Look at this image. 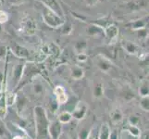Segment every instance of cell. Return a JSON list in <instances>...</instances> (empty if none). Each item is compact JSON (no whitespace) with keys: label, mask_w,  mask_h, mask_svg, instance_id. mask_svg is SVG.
I'll return each instance as SVG.
<instances>
[{"label":"cell","mask_w":149,"mask_h":139,"mask_svg":"<svg viewBox=\"0 0 149 139\" xmlns=\"http://www.w3.org/2000/svg\"><path fill=\"white\" fill-rule=\"evenodd\" d=\"M34 114V122H35V133L38 137L43 138L47 135L48 125H49V119L47 117V111L42 106H36L33 110Z\"/></svg>","instance_id":"6da1fadb"},{"label":"cell","mask_w":149,"mask_h":139,"mask_svg":"<svg viewBox=\"0 0 149 139\" xmlns=\"http://www.w3.org/2000/svg\"><path fill=\"white\" fill-rule=\"evenodd\" d=\"M88 112V106L84 101H79L76 104L73 111L71 112L72 118H74L77 121H83L87 115Z\"/></svg>","instance_id":"7a4b0ae2"},{"label":"cell","mask_w":149,"mask_h":139,"mask_svg":"<svg viewBox=\"0 0 149 139\" xmlns=\"http://www.w3.org/2000/svg\"><path fill=\"white\" fill-rule=\"evenodd\" d=\"M47 133L51 139H58L62 133V124L56 120L49 122Z\"/></svg>","instance_id":"3957f363"},{"label":"cell","mask_w":149,"mask_h":139,"mask_svg":"<svg viewBox=\"0 0 149 139\" xmlns=\"http://www.w3.org/2000/svg\"><path fill=\"white\" fill-rule=\"evenodd\" d=\"M54 95L56 97V101L58 105H63L68 102L69 96L63 86L56 85L54 88Z\"/></svg>","instance_id":"277c9868"},{"label":"cell","mask_w":149,"mask_h":139,"mask_svg":"<svg viewBox=\"0 0 149 139\" xmlns=\"http://www.w3.org/2000/svg\"><path fill=\"white\" fill-rule=\"evenodd\" d=\"M22 74H23V66L19 64V65H17L13 69L12 81H13V86H14V88L19 84L20 80H22Z\"/></svg>","instance_id":"5b68a950"},{"label":"cell","mask_w":149,"mask_h":139,"mask_svg":"<svg viewBox=\"0 0 149 139\" xmlns=\"http://www.w3.org/2000/svg\"><path fill=\"white\" fill-rule=\"evenodd\" d=\"M110 127L107 123H102L98 133H97V138L98 139H109L110 135Z\"/></svg>","instance_id":"8992f818"},{"label":"cell","mask_w":149,"mask_h":139,"mask_svg":"<svg viewBox=\"0 0 149 139\" xmlns=\"http://www.w3.org/2000/svg\"><path fill=\"white\" fill-rule=\"evenodd\" d=\"M110 121L113 124L118 125L123 121V113L120 110L115 109L110 112Z\"/></svg>","instance_id":"52a82bcc"},{"label":"cell","mask_w":149,"mask_h":139,"mask_svg":"<svg viewBox=\"0 0 149 139\" xmlns=\"http://www.w3.org/2000/svg\"><path fill=\"white\" fill-rule=\"evenodd\" d=\"M72 120V115H71V112L70 111H62L59 113V115L58 117V121L61 123V124H66V123H69Z\"/></svg>","instance_id":"ba28073f"},{"label":"cell","mask_w":149,"mask_h":139,"mask_svg":"<svg viewBox=\"0 0 149 139\" xmlns=\"http://www.w3.org/2000/svg\"><path fill=\"white\" fill-rule=\"evenodd\" d=\"M93 96L95 98L99 99L104 96V85L101 83H97L93 88Z\"/></svg>","instance_id":"9c48e42d"},{"label":"cell","mask_w":149,"mask_h":139,"mask_svg":"<svg viewBox=\"0 0 149 139\" xmlns=\"http://www.w3.org/2000/svg\"><path fill=\"white\" fill-rule=\"evenodd\" d=\"M8 111V105L6 102V96L4 95L0 97V119L4 120L7 115Z\"/></svg>","instance_id":"30bf717a"},{"label":"cell","mask_w":149,"mask_h":139,"mask_svg":"<svg viewBox=\"0 0 149 139\" xmlns=\"http://www.w3.org/2000/svg\"><path fill=\"white\" fill-rule=\"evenodd\" d=\"M84 73L83 69L78 66L73 67L72 70H71V78L74 80H81L84 78Z\"/></svg>","instance_id":"8fae6325"},{"label":"cell","mask_w":149,"mask_h":139,"mask_svg":"<svg viewBox=\"0 0 149 139\" xmlns=\"http://www.w3.org/2000/svg\"><path fill=\"white\" fill-rule=\"evenodd\" d=\"M125 131H127L128 133H130L131 135L134 136H139L141 135V130L140 128L138 126H134V125H130V124H127V126L125 127Z\"/></svg>","instance_id":"7c38bea8"},{"label":"cell","mask_w":149,"mask_h":139,"mask_svg":"<svg viewBox=\"0 0 149 139\" xmlns=\"http://www.w3.org/2000/svg\"><path fill=\"white\" fill-rule=\"evenodd\" d=\"M148 93H149V89H148V81L145 80L143 81L140 87H139V95L142 96H148Z\"/></svg>","instance_id":"4fadbf2b"},{"label":"cell","mask_w":149,"mask_h":139,"mask_svg":"<svg viewBox=\"0 0 149 139\" xmlns=\"http://www.w3.org/2000/svg\"><path fill=\"white\" fill-rule=\"evenodd\" d=\"M140 107L143 111L148 112V110H149V97L148 96H142L141 97Z\"/></svg>","instance_id":"5bb4252c"},{"label":"cell","mask_w":149,"mask_h":139,"mask_svg":"<svg viewBox=\"0 0 149 139\" xmlns=\"http://www.w3.org/2000/svg\"><path fill=\"white\" fill-rule=\"evenodd\" d=\"M97 66L99 67V69L103 71H107L111 67V64L107 60H99L98 62H97Z\"/></svg>","instance_id":"9a60e30c"},{"label":"cell","mask_w":149,"mask_h":139,"mask_svg":"<svg viewBox=\"0 0 149 139\" xmlns=\"http://www.w3.org/2000/svg\"><path fill=\"white\" fill-rule=\"evenodd\" d=\"M33 92L35 96H41L44 92V86L41 83H36L33 85Z\"/></svg>","instance_id":"2e32d148"},{"label":"cell","mask_w":149,"mask_h":139,"mask_svg":"<svg viewBox=\"0 0 149 139\" xmlns=\"http://www.w3.org/2000/svg\"><path fill=\"white\" fill-rule=\"evenodd\" d=\"M140 123V118L136 116V115H131L128 119V124L130 125H134V126H138Z\"/></svg>","instance_id":"e0dca14e"},{"label":"cell","mask_w":149,"mask_h":139,"mask_svg":"<svg viewBox=\"0 0 149 139\" xmlns=\"http://www.w3.org/2000/svg\"><path fill=\"white\" fill-rule=\"evenodd\" d=\"M90 132H91V129H88L87 127L81 128V129L80 130V132H79V135H78L79 139H87Z\"/></svg>","instance_id":"ac0fdd59"},{"label":"cell","mask_w":149,"mask_h":139,"mask_svg":"<svg viewBox=\"0 0 149 139\" xmlns=\"http://www.w3.org/2000/svg\"><path fill=\"white\" fill-rule=\"evenodd\" d=\"M16 100H17V97H16V95L15 94L8 95L6 97V102H7L8 106H12L13 104L16 103Z\"/></svg>","instance_id":"d6986e66"},{"label":"cell","mask_w":149,"mask_h":139,"mask_svg":"<svg viewBox=\"0 0 149 139\" xmlns=\"http://www.w3.org/2000/svg\"><path fill=\"white\" fill-rule=\"evenodd\" d=\"M120 139H138L137 136H134L131 135L130 133H128V132L125 131V130H123V131L120 133Z\"/></svg>","instance_id":"ffe728a7"},{"label":"cell","mask_w":149,"mask_h":139,"mask_svg":"<svg viewBox=\"0 0 149 139\" xmlns=\"http://www.w3.org/2000/svg\"><path fill=\"white\" fill-rule=\"evenodd\" d=\"M125 48H126V50L128 51V52L131 53V54H135L136 51H137V48H136L135 45H133L131 42H128L126 44V47Z\"/></svg>","instance_id":"44dd1931"},{"label":"cell","mask_w":149,"mask_h":139,"mask_svg":"<svg viewBox=\"0 0 149 139\" xmlns=\"http://www.w3.org/2000/svg\"><path fill=\"white\" fill-rule=\"evenodd\" d=\"M7 136V129L3 123L0 122V138H4Z\"/></svg>","instance_id":"7402d4cb"},{"label":"cell","mask_w":149,"mask_h":139,"mask_svg":"<svg viewBox=\"0 0 149 139\" xmlns=\"http://www.w3.org/2000/svg\"><path fill=\"white\" fill-rule=\"evenodd\" d=\"M97 133L95 129H91V132L89 133L88 137H87V139H98L97 138Z\"/></svg>","instance_id":"603a6c76"},{"label":"cell","mask_w":149,"mask_h":139,"mask_svg":"<svg viewBox=\"0 0 149 139\" xmlns=\"http://www.w3.org/2000/svg\"><path fill=\"white\" fill-rule=\"evenodd\" d=\"M109 139H120V135L117 131H111L109 135Z\"/></svg>","instance_id":"cb8c5ba5"},{"label":"cell","mask_w":149,"mask_h":139,"mask_svg":"<svg viewBox=\"0 0 149 139\" xmlns=\"http://www.w3.org/2000/svg\"><path fill=\"white\" fill-rule=\"evenodd\" d=\"M87 59V56L84 53H80L78 55V60L81 61V62H84V61H86Z\"/></svg>","instance_id":"d4e9b609"},{"label":"cell","mask_w":149,"mask_h":139,"mask_svg":"<svg viewBox=\"0 0 149 139\" xmlns=\"http://www.w3.org/2000/svg\"><path fill=\"white\" fill-rule=\"evenodd\" d=\"M8 20V16L7 14H5V12H0V22H5Z\"/></svg>","instance_id":"484cf974"},{"label":"cell","mask_w":149,"mask_h":139,"mask_svg":"<svg viewBox=\"0 0 149 139\" xmlns=\"http://www.w3.org/2000/svg\"><path fill=\"white\" fill-rule=\"evenodd\" d=\"M84 48H85V44L84 43H81V44H77L76 45V49L81 51H81H83Z\"/></svg>","instance_id":"4316f807"},{"label":"cell","mask_w":149,"mask_h":139,"mask_svg":"<svg viewBox=\"0 0 149 139\" xmlns=\"http://www.w3.org/2000/svg\"><path fill=\"white\" fill-rule=\"evenodd\" d=\"M149 136H148V132H145V133H141V135L138 136V139H148Z\"/></svg>","instance_id":"83f0119b"},{"label":"cell","mask_w":149,"mask_h":139,"mask_svg":"<svg viewBox=\"0 0 149 139\" xmlns=\"http://www.w3.org/2000/svg\"><path fill=\"white\" fill-rule=\"evenodd\" d=\"M58 139H70L68 136H67V135H65V133H61V136L58 137Z\"/></svg>","instance_id":"f1b7e54d"},{"label":"cell","mask_w":149,"mask_h":139,"mask_svg":"<svg viewBox=\"0 0 149 139\" xmlns=\"http://www.w3.org/2000/svg\"><path fill=\"white\" fill-rule=\"evenodd\" d=\"M13 139H24L22 136H15L13 137Z\"/></svg>","instance_id":"f546056e"},{"label":"cell","mask_w":149,"mask_h":139,"mask_svg":"<svg viewBox=\"0 0 149 139\" xmlns=\"http://www.w3.org/2000/svg\"><path fill=\"white\" fill-rule=\"evenodd\" d=\"M2 81H3V74L0 73V84L2 83Z\"/></svg>","instance_id":"4dcf8cb0"},{"label":"cell","mask_w":149,"mask_h":139,"mask_svg":"<svg viewBox=\"0 0 149 139\" xmlns=\"http://www.w3.org/2000/svg\"></svg>","instance_id":"1f68e13d"}]
</instances>
